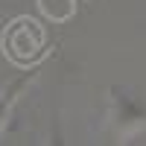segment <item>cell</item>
Segmentation results:
<instances>
[{"label": "cell", "mask_w": 146, "mask_h": 146, "mask_svg": "<svg viewBox=\"0 0 146 146\" xmlns=\"http://www.w3.org/2000/svg\"><path fill=\"white\" fill-rule=\"evenodd\" d=\"M3 53L18 67H32L44 56V29L32 18H15L3 32Z\"/></svg>", "instance_id": "6da1fadb"}, {"label": "cell", "mask_w": 146, "mask_h": 146, "mask_svg": "<svg viewBox=\"0 0 146 146\" xmlns=\"http://www.w3.org/2000/svg\"><path fill=\"white\" fill-rule=\"evenodd\" d=\"M111 123L117 135H131L135 129L146 126V105L135 94L123 88H111Z\"/></svg>", "instance_id": "7a4b0ae2"}, {"label": "cell", "mask_w": 146, "mask_h": 146, "mask_svg": "<svg viewBox=\"0 0 146 146\" xmlns=\"http://www.w3.org/2000/svg\"><path fill=\"white\" fill-rule=\"evenodd\" d=\"M44 15L53 18V21H67L73 12H76V3L79 0H38Z\"/></svg>", "instance_id": "3957f363"}, {"label": "cell", "mask_w": 146, "mask_h": 146, "mask_svg": "<svg viewBox=\"0 0 146 146\" xmlns=\"http://www.w3.org/2000/svg\"><path fill=\"white\" fill-rule=\"evenodd\" d=\"M29 79H32V73H27V76H23V79H18V82L12 85V88H9V94L3 96V100H0V120H3V117L9 114V108L15 105V100L21 96V91L27 88V82H29Z\"/></svg>", "instance_id": "277c9868"}]
</instances>
